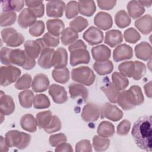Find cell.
Segmentation results:
<instances>
[{
	"mask_svg": "<svg viewBox=\"0 0 152 152\" xmlns=\"http://www.w3.org/2000/svg\"><path fill=\"white\" fill-rule=\"evenodd\" d=\"M151 116L139 118L134 124L131 134L137 145L141 149L151 151Z\"/></svg>",
	"mask_w": 152,
	"mask_h": 152,
	"instance_id": "obj_1",
	"label": "cell"
},
{
	"mask_svg": "<svg viewBox=\"0 0 152 152\" xmlns=\"http://www.w3.org/2000/svg\"><path fill=\"white\" fill-rule=\"evenodd\" d=\"M144 102L141 88L137 85L131 86L128 90L119 92L116 100V103L125 110H131L136 106L141 105Z\"/></svg>",
	"mask_w": 152,
	"mask_h": 152,
	"instance_id": "obj_2",
	"label": "cell"
},
{
	"mask_svg": "<svg viewBox=\"0 0 152 152\" xmlns=\"http://www.w3.org/2000/svg\"><path fill=\"white\" fill-rule=\"evenodd\" d=\"M5 139L9 147H16L19 150H23L30 144L31 135L17 130H11L5 134Z\"/></svg>",
	"mask_w": 152,
	"mask_h": 152,
	"instance_id": "obj_3",
	"label": "cell"
},
{
	"mask_svg": "<svg viewBox=\"0 0 152 152\" xmlns=\"http://www.w3.org/2000/svg\"><path fill=\"white\" fill-rule=\"evenodd\" d=\"M10 61L11 64L21 66L24 69L27 70L33 69L36 65L35 59L28 56L25 50L20 49L11 50Z\"/></svg>",
	"mask_w": 152,
	"mask_h": 152,
	"instance_id": "obj_4",
	"label": "cell"
},
{
	"mask_svg": "<svg viewBox=\"0 0 152 152\" xmlns=\"http://www.w3.org/2000/svg\"><path fill=\"white\" fill-rule=\"evenodd\" d=\"M71 78L74 81L90 86L94 83L96 76L88 66H81L72 70Z\"/></svg>",
	"mask_w": 152,
	"mask_h": 152,
	"instance_id": "obj_5",
	"label": "cell"
},
{
	"mask_svg": "<svg viewBox=\"0 0 152 152\" xmlns=\"http://www.w3.org/2000/svg\"><path fill=\"white\" fill-rule=\"evenodd\" d=\"M2 41L9 47H18L24 42V37L12 27L5 28L1 31Z\"/></svg>",
	"mask_w": 152,
	"mask_h": 152,
	"instance_id": "obj_6",
	"label": "cell"
},
{
	"mask_svg": "<svg viewBox=\"0 0 152 152\" xmlns=\"http://www.w3.org/2000/svg\"><path fill=\"white\" fill-rule=\"evenodd\" d=\"M21 70L12 65L2 66L1 68L0 84L1 86H7L16 82L20 78Z\"/></svg>",
	"mask_w": 152,
	"mask_h": 152,
	"instance_id": "obj_7",
	"label": "cell"
},
{
	"mask_svg": "<svg viewBox=\"0 0 152 152\" xmlns=\"http://www.w3.org/2000/svg\"><path fill=\"white\" fill-rule=\"evenodd\" d=\"M100 118H107L112 121L116 122L123 117V112L116 106L109 103L103 104L100 108Z\"/></svg>",
	"mask_w": 152,
	"mask_h": 152,
	"instance_id": "obj_8",
	"label": "cell"
},
{
	"mask_svg": "<svg viewBox=\"0 0 152 152\" xmlns=\"http://www.w3.org/2000/svg\"><path fill=\"white\" fill-rule=\"evenodd\" d=\"M70 52V65L75 66L81 64H87L90 61V56L87 48H78L69 50Z\"/></svg>",
	"mask_w": 152,
	"mask_h": 152,
	"instance_id": "obj_9",
	"label": "cell"
},
{
	"mask_svg": "<svg viewBox=\"0 0 152 152\" xmlns=\"http://www.w3.org/2000/svg\"><path fill=\"white\" fill-rule=\"evenodd\" d=\"M24 47L27 55L34 59L37 58L42 50L46 48L42 38L37 39L35 40H27L24 43Z\"/></svg>",
	"mask_w": 152,
	"mask_h": 152,
	"instance_id": "obj_10",
	"label": "cell"
},
{
	"mask_svg": "<svg viewBox=\"0 0 152 152\" xmlns=\"http://www.w3.org/2000/svg\"><path fill=\"white\" fill-rule=\"evenodd\" d=\"M83 37L90 45L94 46L102 43L104 36L100 29L91 26L83 33Z\"/></svg>",
	"mask_w": 152,
	"mask_h": 152,
	"instance_id": "obj_11",
	"label": "cell"
},
{
	"mask_svg": "<svg viewBox=\"0 0 152 152\" xmlns=\"http://www.w3.org/2000/svg\"><path fill=\"white\" fill-rule=\"evenodd\" d=\"M65 8V4L62 1H49L46 4V14L50 17H61Z\"/></svg>",
	"mask_w": 152,
	"mask_h": 152,
	"instance_id": "obj_12",
	"label": "cell"
},
{
	"mask_svg": "<svg viewBox=\"0 0 152 152\" xmlns=\"http://www.w3.org/2000/svg\"><path fill=\"white\" fill-rule=\"evenodd\" d=\"M100 114L99 106L93 103H89L84 106L81 112V118L86 122H94L99 119Z\"/></svg>",
	"mask_w": 152,
	"mask_h": 152,
	"instance_id": "obj_13",
	"label": "cell"
},
{
	"mask_svg": "<svg viewBox=\"0 0 152 152\" xmlns=\"http://www.w3.org/2000/svg\"><path fill=\"white\" fill-rule=\"evenodd\" d=\"M49 94L53 102L57 104H62L68 100L67 93L63 86L52 84L49 87Z\"/></svg>",
	"mask_w": 152,
	"mask_h": 152,
	"instance_id": "obj_14",
	"label": "cell"
},
{
	"mask_svg": "<svg viewBox=\"0 0 152 152\" xmlns=\"http://www.w3.org/2000/svg\"><path fill=\"white\" fill-rule=\"evenodd\" d=\"M132 56L133 50L132 48L125 43L118 46L114 49L113 53V59L115 62L129 59Z\"/></svg>",
	"mask_w": 152,
	"mask_h": 152,
	"instance_id": "obj_15",
	"label": "cell"
},
{
	"mask_svg": "<svg viewBox=\"0 0 152 152\" xmlns=\"http://www.w3.org/2000/svg\"><path fill=\"white\" fill-rule=\"evenodd\" d=\"M68 62V53L64 48H58L55 50L52 59V66L55 68H62L66 66Z\"/></svg>",
	"mask_w": 152,
	"mask_h": 152,
	"instance_id": "obj_16",
	"label": "cell"
},
{
	"mask_svg": "<svg viewBox=\"0 0 152 152\" xmlns=\"http://www.w3.org/2000/svg\"><path fill=\"white\" fill-rule=\"evenodd\" d=\"M17 22L20 27L26 29L36 22V17L29 8H26L19 14Z\"/></svg>",
	"mask_w": 152,
	"mask_h": 152,
	"instance_id": "obj_17",
	"label": "cell"
},
{
	"mask_svg": "<svg viewBox=\"0 0 152 152\" xmlns=\"http://www.w3.org/2000/svg\"><path fill=\"white\" fill-rule=\"evenodd\" d=\"M15 110V103L12 98L1 91L0 111L4 115H10Z\"/></svg>",
	"mask_w": 152,
	"mask_h": 152,
	"instance_id": "obj_18",
	"label": "cell"
},
{
	"mask_svg": "<svg viewBox=\"0 0 152 152\" xmlns=\"http://www.w3.org/2000/svg\"><path fill=\"white\" fill-rule=\"evenodd\" d=\"M49 80L48 76L44 74H36L32 81L31 88L34 92H43L49 87Z\"/></svg>",
	"mask_w": 152,
	"mask_h": 152,
	"instance_id": "obj_19",
	"label": "cell"
},
{
	"mask_svg": "<svg viewBox=\"0 0 152 152\" xmlns=\"http://www.w3.org/2000/svg\"><path fill=\"white\" fill-rule=\"evenodd\" d=\"M94 23L98 28L106 30L112 27L113 20L109 14L105 12H99L94 18Z\"/></svg>",
	"mask_w": 152,
	"mask_h": 152,
	"instance_id": "obj_20",
	"label": "cell"
},
{
	"mask_svg": "<svg viewBox=\"0 0 152 152\" xmlns=\"http://www.w3.org/2000/svg\"><path fill=\"white\" fill-rule=\"evenodd\" d=\"M91 54L96 62L107 61L111 56L110 49L104 45H100L91 49Z\"/></svg>",
	"mask_w": 152,
	"mask_h": 152,
	"instance_id": "obj_21",
	"label": "cell"
},
{
	"mask_svg": "<svg viewBox=\"0 0 152 152\" xmlns=\"http://www.w3.org/2000/svg\"><path fill=\"white\" fill-rule=\"evenodd\" d=\"M135 53L137 58L148 61L151 59L152 56V49L151 45L146 42H142L135 47Z\"/></svg>",
	"mask_w": 152,
	"mask_h": 152,
	"instance_id": "obj_22",
	"label": "cell"
},
{
	"mask_svg": "<svg viewBox=\"0 0 152 152\" xmlns=\"http://www.w3.org/2000/svg\"><path fill=\"white\" fill-rule=\"evenodd\" d=\"M69 93L71 98L74 99L80 97L84 102L87 100L88 96V89L81 84H70L69 85Z\"/></svg>",
	"mask_w": 152,
	"mask_h": 152,
	"instance_id": "obj_23",
	"label": "cell"
},
{
	"mask_svg": "<svg viewBox=\"0 0 152 152\" xmlns=\"http://www.w3.org/2000/svg\"><path fill=\"white\" fill-rule=\"evenodd\" d=\"M135 26L143 34L147 35L151 32L152 18L149 14H146L135 21Z\"/></svg>",
	"mask_w": 152,
	"mask_h": 152,
	"instance_id": "obj_24",
	"label": "cell"
},
{
	"mask_svg": "<svg viewBox=\"0 0 152 152\" xmlns=\"http://www.w3.org/2000/svg\"><path fill=\"white\" fill-rule=\"evenodd\" d=\"M54 52L53 48H46L42 50L37 61L39 65L42 68L48 69L52 67V59Z\"/></svg>",
	"mask_w": 152,
	"mask_h": 152,
	"instance_id": "obj_25",
	"label": "cell"
},
{
	"mask_svg": "<svg viewBox=\"0 0 152 152\" xmlns=\"http://www.w3.org/2000/svg\"><path fill=\"white\" fill-rule=\"evenodd\" d=\"M123 41V36L121 31L118 30H110L106 32L104 43L111 48L121 44Z\"/></svg>",
	"mask_w": 152,
	"mask_h": 152,
	"instance_id": "obj_26",
	"label": "cell"
},
{
	"mask_svg": "<svg viewBox=\"0 0 152 152\" xmlns=\"http://www.w3.org/2000/svg\"><path fill=\"white\" fill-rule=\"evenodd\" d=\"M47 29L52 35L59 37L65 28V24L60 19H50L46 21Z\"/></svg>",
	"mask_w": 152,
	"mask_h": 152,
	"instance_id": "obj_27",
	"label": "cell"
},
{
	"mask_svg": "<svg viewBox=\"0 0 152 152\" xmlns=\"http://www.w3.org/2000/svg\"><path fill=\"white\" fill-rule=\"evenodd\" d=\"M20 125L23 129L30 132H34L37 130L36 118L30 113L25 114L21 118Z\"/></svg>",
	"mask_w": 152,
	"mask_h": 152,
	"instance_id": "obj_28",
	"label": "cell"
},
{
	"mask_svg": "<svg viewBox=\"0 0 152 152\" xmlns=\"http://www.w3.org/2000/svg\"><path fill=\"white\" fill-rule=\"evenodd\" d=\"M127 10L129 16L133 19L140 17L145 12L144 7L138 1H131L127 4Z\"/></svg>",
	"mask_w": 152,
	"mask_h": 152,
	"instance_id": "obj_29",
	"label": "cell"
},
{
	"mask_svg": "<svg viewBox=\"0 0 152 152\" xmlns=\"http://www.w3.org/2000/svg\"><path fill=\"white\" fill-rule=\"evenodd\" d=\"M78 4L79 12L84 16L90 17L96 10L94 1H80L78 2Z\"/></svg>",
	"mask_w": 152,
	"mask_h": 152,
	"instance_id": "obj_30",
	"label": "cell"
},
{
	"mask_svg": "<svg viewBox=\"0 0 152 152\" xmlns=\"http://www.w3.org/2000/svg\"><path fill=\"white\" fill-rule=\"evenodd\" d=\"M78 38V32L71 27H66V28H64L61 37V42L65 46L71 45L76 42Z\"/></svg>",
	"mask_w": 152,
	"mask_h": 152,
	"instance_id": "obj_31",
	"label": "cell"
},
{
	"mask_svg": "<svg viewBox=\"0 0 152 152\" xmlns=\"http://www.w3.org/2000/svg\"><path fill=\"white\" fill-rule=\"evenodd\" d=\"M94 70L100 75H104L111 73L113 69V65L111 61L96 62L93 65Z\"/></svg>",
	"mask_w": 152,
	"mask_h": 152,
	"instance_id": "obj_32",
	"label": "cell"
},
{
	"mask_svg": "<svg viewBox=\"0 0 152 152\" xmlns=\"http://www.w3.org/2000/svg\"><path fill=\"white\" fill-rule=\"evenodd\" d=\"M25 4L36 18H40L43 16L45 7L42 1H26Z\"/></svg>",
	"mask_w": 152,
	"mask_h": 152,
	"instance_id": "obj_33",
	"label": "cell"
},
{
	"mask_svg": "<svg viewBox=\"0 0 152 152\" xmlns=\"http://www.w3.org/2000/svg\"><path fill=\"white\" fill-rule=\"evenodd\" d=\"M97 133L103 137L109 138L112 137L115 134L114 125L109 121H102L97 127Z\"/></svg>",
	"mask_w": 152,
	"mask_h": 152,
	"instance_id": "obj_34",
	"label": "cell"
},
{
	"mask_svg": "<svg viewBox=\"0 0 152 152\" xmlns=\"http://www.w3.org/2000/svg\"><path fill=\"white\" fill-rule=\"evenodd\" d=\"M34 94L31 90H26L18 94V100L20 105L24 108H30L34 100Z\"/></svg>",
	"mask_w": 152,
	"mask_h": 152,
	"instance_id": "obj_35",
	"label": "cell"
},
{
	"mask_svg": "<svg viewBox=\"0 0 152 152\" xmlns=\"http://www.w3.org/2000/svg\"><path fill=\"white\" fill-rule=\"evenodd\" d=\"M112 84L120 91L124 90L129 84V81L126 77L121 72H114L112 75Z\"/></svg>",
	"mask_w": 152,
	"mask_h": 152,
	"instance_id": "obj_36",
	"label": "cell"
},
{
	"mask_svg": "<svg viewBox=\"0 0 152 152\" xmlns=\"http://www.w3.org/2000/svg\"><path fill=\"white\" fill-rule=\"evenodd\" d=\"M24 1H3L1 2L4 12H19L24 7Z\"/></svg>",
	"mask_w": 152,
	"mask_h": 152,
	"instance_id": "obj_37",
	"label": "cell"
},
{
	"mask_svg": "<svg viewBox=\"0 0 152 152\" xmlns=\"http://www.w3.org/2000/svg\"><path fill=\"white\" fill-rule=\"evenodd\" d=\"M52 76L57 83L65 84L69 79V71L66 67L59 69L55 68L52 72Z\"/></svg>",
	"mask_w": 152,
	"mask_h": 152,
	"instance_id": "obj_38",
	"label": "cell"
},
{
	"mask_svg": "<svg viewBox=\"0 0 152 152\" xmlns=\"http://www.w3.org/2000/svg\"><path fill=\"white\" fill-rule=\"evenodd\" d=\"M52 115L50 110H45L39 112L36 116L37 125L39 129L45 128L50 123Z\"/></svg>",
	"mask_w": 152,
	"mask_h": 152,
	"instance_id": "obj_39",
	"label": "cell"
},
{
	"mask_svg": "<svg viewBox=\"0 0 152 152\" xmlns=\"http://www.w3.org/2000/svg\"><path fill=\"white\" fill-rule=\"evenodd\" d=\"M115 22L118 27L124 28L131 24V20L129 15L125 10H120L115 14Z\"/></svg>",
	"mask_w": 152,
	"mask_h": 152,
	"instance_id": "obj_40",
	"label": "cell"
},
{
	"mask_svg": "<svg viewBox=\"0 0 152 152\" xmlns=\"http://www.w3.org/2000/svg\"><path fill=\"white\" fill-rule=\"evenodd\" d=\"M110 145V140L100 135H95L93 138V147L96 151L106 150Z\"/></svg>",
	"mask_w": 152,
	"mask_h": 152,
	"instance_id": "obj_41",
	"label": "cell"
},
{
	"mask_svg": "<svg viewBox=\"0 0 152 152\" xmlns=\"http://www.w3.org/2000/svg\"><path fill=\"white\" fill-rule=\"evenodd\" d=\"M101 90L106 94L109 100L112 103H116L117 97L119 91L112 83H109L101 87Z\"/></svg>",
	"mask_w": 152,
	"mask_h": 152,
	"instance_id": "obj_42",
	"label": "cell"
},
{
	"mask_svg": "<svg viewBox=\"0 0 152 152\" xmlns=\"http://www.w3.org/2000/svg\"><path fill=\"white\" fill-rule=\"evenodd\" d=\"M50 105L49 98L44 94H36L34 97L33 106L35 109H42L48 108Z\"/></svg>",
	"mask_w": 152,
	"mask_h": 152,
	"instance_id": "obj_43",
	"label": "cell"
},
{
	"mask_svg": "<svg viewBox=\"0 0 152 152\" xmlns=\"http://www.w3.org/2000/svg\"><path fill=\"white\" fill-rule=\"evenodd\" d=\"M32 78L30 74H24L15 82V87L18 90H27L31 87Z\"/></svg>",
	"mask_w": 152,
	"mask_h": 152,
	"instance_id": "obj_44",
	"label": "cell"
},
{
	"mask_svg": "<svg viewBox=\"0 0 152 152\" xmlns=\"http://www.w3.org/2000/svg\"><path fill=\"white\" fill-rule=\"evenodd\" d=\"M17 14L15 12H2L1 14L0 26L6 27L12 25L16 20Z\"/></svg>",
	"mask_w": 152,
	"mask_h": 152,
	"instance_id": "obj_45",
	"label": "cell"
},
{
	"mask_svg": "<svg viewBox=\"0 0 152 152\" xmlns=\"http://www.w3.org/2000/svg\"><path fill=\"white\" fill-rule=\"evenodd\" d=\"M88 25V22L87 19L78 16L69 22L70 27L74 28L77 32H81Z\"/></svg>",
	"mask_w": 152,
	"mask_h": 152,
	"instance_id": "obj_46",
	"label": "cell"
},
{
	"mask_svg": "<svg viewBox=\"0 0 152 152\" xmlns=\"http://www.w3.org/2000/svg\"><path fill=\"white\" fill-rule=\"evenodd\" d=\"M118 69L125 77H132L134 69V61H130L122 62L119 65Z\"/></svg>",
	"mask_w": 152,
	"mask_h": 152,
	"instance_id": "obj_47",
	"label": "cell"
},
{
	"mask_svg": "<svg viewBox=\"0 0 152 152\" xmlns=\"http://www.w3.org/2000/svg\"><path fill=\"white\" fill-rule=\"evenodd\" d=\"M79 13L78 2L71 1L68 2L65 8V16L68 19L75 17Z\"/></svg>",
	"mask_w": 152,
	"mask_h": 152,
	"instance_id": "obj_48",
	"label": "cell"
},
{
	"mask_svg": "<svg viewBox=\"0 0 152 152\" xmlns=\"http://www.w3.org/2000/svg\"><path fill=\"white\" fill-rule=\"evenodd\" d=\"M124 37L126 42L132 44L137 43L141 38L140 33L132 27L128 28L125 31Z\"/></svg>",
	"mask_w": 152,
	"mask_h": 152,
	"instance_id": "obj_49",
	"label": "cell"
},
{
	"mask_svg": "<svg viewBox=\"0 0 152 152\" xmlns=\"http://www.w3.org/2000/svg\"><path fill=\"white\" fill-rule=\"evenodd\" d=\"M146 72V66L145 64L140 61H134V69L132 77L135 80H140Z\"/></svg>",
	"mask_w": 152,
	"mask_h": 152,
	"instance_id": "obj_50",
	"label": "cell"
},
{
	"mask_svg": "<svg viewBox=\"0 0 152 152\" xmlns=\"http://www.w3.org/2000/svg\"><path fill=\"white\" fill-rule=\"evenodd\" d=\"M61 128V122L59 118L56 116L53 115L52 117V119L49 124V125L43 129L47 133L50 134L55 132L59 131Z\"/></svg>",
	"mask_w": 152,
	"mask_h": 152,
	"instance_id": "obj_51",
	"label": "cell"
},
{
	"mask_svg": "<svg viewBox=\"0 0 152 152\" xmlns=\"http://www.w3.org/2000/svg\"><path fill=\"white\" fill-rule=\"evenodd\" d=\"M42 39L46 48H55L59 44V37L54 36L49 32L45 33Z\"/></svg>",
	"mask_w": 152,
	"mask_h": 152,
	"instance_id": "obj_52",
	"label": "cell"
},
{
	"mask_svg": "<svg viewBox=\"0 0 152 152\" xmlns=\"http://www.w3.org/2000/svg\"><path fill=\"white\" fill-rule=\"evenodd\" d=\"M45 31V24L41 21H36L29 28V33L33 37H39L41 36Z\"/></svg>",
	"mask_w": 152,
	"mask_h": 152,
	"instance_id": "obj_53",
	"label": "cell"
},
{
	"mask_svg": "<svg viewBox=\"0 0 152 152\" xmlns=\"http://www.w3.org/2000/svg\"><path fill=\"white\" fill-rule=\"evenodd\" d=\"M49 144L52 147H56L61 143L67 141L66 136L63 133L52 135L49 137Z\"/></svg>",
	"mask_w": 152,
	"mask_h": 152,
	"instance_id": "obj_54",
	"label": "cell"
},
{
	"mask_svg": "<svg viewBox=\"0 0 152 152\" xmlns=\"http://www.w3.org/2000/svg\"><path fill=\"white\" fill-rule=\"evenodd\" d=\"M131 128V122L128 120L122 121L117 126L116 132L119 135H126Z\"/></svg>",
	"mask_w": 152,
	"mask_h": 152,
	"instance_id": "obj_55",
	"label": "cell"
},
{
	"mask_svg": "<svg viewBox=\"0 0 152 152\" xmlns=\"http://www.w3.org/2000/svg\"><path fill=\"white\" fill-rule=\"evenodd\" d=\"M12 49L6 47H2L1 49L0 57L1 62L2 64L6 65H11V62L10 61V53Z\"/></svg>",
	"mask_w": 152,
	"mask_h": 152,
	"instance_id": "obj_56",
	"label": "cell"
},
{
	"mask_svg": "<svg viewBox=\"0 0 152 152\" xmlns=\"http://www.w3.org/2000/svg\"><path fill=\"white\" fill-rule=\"evenodd\" d=\"M76 151H92L91 143L88 140H83L78 141L75 145Z\"/></svg>",
	"mask_w": 152,
	"mask_h": 152,
	"instance_id": "obj_57",
	"label": "cell"
},
{
	"mask_svg": "<svg viewBox=\"0 0 152 152\" xmlns=\"http://www.w3.org/2000/svg\"><path fill=\"white\" fill-rule=\"evenodd\" d=\"M117 1L113 0H109V1H101L99 0L97 1V5L99 7L101 10H112L116 5Z\"/></svg>",
	"mask_w": 152,
	"mask_h": 152,
	"instance_id": "obj_58",
	"label": "cell"
},
{
	"mask_svg": "<svg viewBox=\"0 0 152 152\" xmlns=\"http://www.w3.org/2000/svg\"><path fill=\"white\" fill-rule=\"evenodd\" d=\"M56 152H61V151H68V152H72L73 149L71 144L66 143V142H63L58 145L56 147L55 150Z\"/></svg>",
	"mask_w": 152,
	"mask_h": 152,
	"instance_id": "obj_59",
	"label": "cell"
},
{
	"mask_svg": "<svg viewBox=\"0 0 152 152\" xmlns=\"http://www.w3.org/2000/svg\"><path fill=\"white\" fill-rule=\"evenodd\" d=\"M78 48H87V46L83 40H78L69 46L68 50H71L73 49H78Z\"/></svg>",
	"mask_w": 152,
	"mask_h": 152,
	"instance_id": "obj_60",
	"label": "cell"
},
{
	"mask_svg": "<svg viewBox=\"0 0 152 152\" xmlns=\"http://www.w3.org/2000/svg\"><path fill=\"white\" fill-rule=\"evenodd\" d=\"M9 147L7 145L5 138L2 136H1V140H0V151L1 152H6L8 151Z\"/></svg>",
	"mask_w": 152,
	"mask_h": 152,
	"instance_id": "obj_61",
	"label": "cell"
},
{
	"mask_svg": "<svg viewBox=\"0 0 152 152\" xmlns=\"http://www.w3.org/2000/svg\"><path fill=\"white\" fill-rule=\"evenodd\" d=\"M144 91L145 93L146 96L151 98V81H150L148 83L145 84L144 86Z\"/></svg>",
	"mask_w": 152,
	"mask_h": 152,
	"instance_id": "obj_62",
	"label": "cell"
},
{
	"mask_svg": "<svg viewBox=\"0 0 152 152\" xmlns=\"http://www.w3.org/2000/svg\"><path fill=\"white\" fill-rule=\"evenodd\" d=\"M144 7H150L151 5L152 1H138Z\"/></svg>",
	"mask_w": 152,
	"mask_h": 152,
	"instance_id": "obj_63",
	"label": "cell"
}]
</instances>
